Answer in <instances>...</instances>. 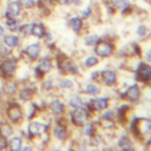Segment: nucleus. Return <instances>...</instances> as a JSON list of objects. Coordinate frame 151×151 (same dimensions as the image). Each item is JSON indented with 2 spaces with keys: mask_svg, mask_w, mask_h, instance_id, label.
Wrapping results in <instances>:
<instances>
[{
  "mask_svg": "<svg viewBox=\"0 0 151 151\" xmlns=\"http://www.w3.org/2000/svg\"><path fill=\"white\" fill-rule=\"evenodd\" d=\"M17 70V59L14 57L5 58L2 64L0 65V73L2 77H12Z\"/></svg>",
  "mask_w": 151,
  "mask_h": 151,
  "instance_id": "1",
  "label": "nucleus"
},
{
  "mask_svg": "<svg viewBox=\"0 0 151 151\" xmlns=\"http://www.w3.org/2000/svg\"><path fill=\"white\" fill-rule=\"evenodd\" d=\"M6 113H7V117L9 118V120L13 123H18L22 118V111L18 104H9L7 106Z\"/></svg>",
  "mask_w": 151,
  "mask_h": 151,
  "instance_id": "2",
  "label": "nucleus"
},
{
  "mask_svg": "<svg viewBox=\"0 0 151 151\" xmlns=\"http://www.w3.org/2000/svg\"><path fill=\"white\" fill-rule=\"evenodd\" d=\"M21 12V4L19 1H9L7 4L6 7V12H5V17L6 19H11V18H17Z\"/></svg>",
  "mask_w": 151,
  "mask_h": 151,
  "instance_id": "3",
  "label": "nucleus"
},
{
  "mask_svg": "<svg viewBox=\"0 0 151 151\" xmlns=\"http://www.w3.org/2000/svg\"><path fill=\"white\" fill-rule=\"evenodd\" d=\"M87 119V111L83 107H77L72 112V122L77 125H84Z\"/></svg>",
  "mask_w": 151,
  "mask_h": 151,
  "instance_id": "4",
  "label": "nucleus"
},
{
  "mask_svg": "<svg viewBox=\"0 0 151 151\" xmlns=\"http://www.w3.org/2000/svg\"><path fill=\"white\" fill-rule=\"evenodd\" d=\"M96 53L99 55V57H109L112 52H113V47L110 42L107 41H100L98 42V45L96 46L94 48Z\"/></svg>",
  "mask_w": 151,
  "mask_h": 151,
  "instance_id": "5",
  "label": "nucleus"
},
{
  "mask_svg": "<svg viewBox=\"0 0 151 151\" xmlns=\"http://www.w3.org/2000/svg\"><path fill=\"white\" fill-rule=\"evenodd\" d=\"M46 131V125L39 122H31L28 124V134L31 137H38Z\"/></svg>",
  "mask_w": 151,
  "mask_h": 151,
  "instance_id": "6",
  "label": "nucleus"
},
{
  "mask_svg": "<svg viewBox=\"0 0 151 151\" xmlns=\"http://www.w3.org/2000/svg\"><path fill=\"white\" fill-rule=\"evenodd\" d=\"M20 39L15 34H4L2 35V44L6 45L8 48H14L19 45Z\"/></svg>",
  "mask_w": 151,
  "mask_h": 151,
  "instance_id": "7",
  "label": "nucleus"
},
{
  "mask_svg": "<svg viewBox=\"0 0 151 151\" xmlns=\"http://www.w3.org/2000/svg\"><path fill=\"white\" fill-rule=\"evenodd\" d=\"M25 54L31 59H37L40 53V45L39 44H31L25 48Z\"/></svg>",
  "mask_w": 151,
  "mask_h": 151,
  "instance_id": "8",
  "label": "nucleus"
},
{
  "mask_svg": "<svg viewBox=\"0 0 151 151\" xmlns=\"http://www.w3.org/2000/svg\"><path fill=\"white\" fill-rule=\"evenodd\" d=\"M29 33H31L32 35L37 37V38H41V37H44V34H45V27H44V25H41V24H39V22L32 24V25L29 26Z\"/></svg>",
  "mask_w": 151,
  "mask_h": 151,
  "instance_id": "9",
  "label": "nucleus"
},
{
  "mask_svg": "<svg viewBox=\"0 0 151 151\" xmlns=\"http://www.w3.org/2000/svg\"><path fill=\"white\" fill-rule=\"evenodd\" d=\"M51 67H52L51 60L48 58H42L39 60L38 65H37V71H39L40 73H46L51 70Z\"/></svg>",
  "mask_w": 151,
  "mask_h": 151,
  "instance_id": "10",
  "label": "nucleus"
},
{
  "mask_svg": "<svg viewBox=\"0 0 151 151\" xmlns=\"http://www.w3.org/2000/svg\"><path fill=\"white\" fill-rule=\"evenodd\" d=\"M138 76L142 80H149L151 79V66L150 65H140L138 70Z\"/></svg>",
  "mask_w": 151,
  "mask_h": 151,
  "instance_id": "11",
  "label": "nucleus"
},
{
  "mask_svg": "<svg viewBox=\"0 0 151 151\" xmlns=\"http://www.w3.org/2000/svg\"><path fill=\"white\" fill-rule=\"evenodd\" d=\"M21 144H22L21 138L18 137V136L12 137V138L7 142V146H8L11 150H13V151H18V150H20V149H21Z\"/></svg>",
  "mask_w": 151,
  "mask_h": 151,
  "instance_id": "12",
  "label": "nucleus"
},
{
  "mask_svg": "<svg viewBox=\"0 0 151 151\" xmlns=\"http://www.w3.org/2000/svg\"><path fill=\"white\" fill-rule=\"evenodd\" d=\"M125 97H126L127 99H130V100H136V99H138V97H139V90H138L137 85L130 86V87L126 90V92H125Z\"/></svg>",
  "mask_w": 151,
  "mask_h": 151,
  "instance_id": "13",
  "label": "nucleus"
},
{
  "mask_svg": "<svg viewBox=\"0 0 151 151\" xmlns=\"http://www.w3.org/2000/svg\"><path fill=\"white\" fill-rule=\"evenodd\" d=\"M103 79H104L106 85H109V86L113 85L114 81H116V73H114V71H111V70L105 71L103 73Z\"/></svg>",
  "mask_w": 151,
  "mask_h": 151,
  "instance_id": "14",
  "label": "nucleus"
},
{
  "mask_svg": "<svg viewBox=\"0 0 151 151\" xmlns=\"http://www.w3.org/2000/svg\"><path fill=\"white\" fill-rule=\"evenodd\" d=\"M50 110L52 113L54 114H59L64 111V104L60 101V100H53L51 104H50Z\"/></svg>",
  "mask_w": 151,
  "mask_h": 151,
  "instance_id": "15",
  "label": "nucleus"
},
{
  "mask_svg": "<svg viewBox=\"0 0 151 151\" xmlns=\"http://www.w3.org/2000/svg\"><path fill=\"white\" fill-rule=\"evenodd\" d=\"M0 134L2 137H5V138H8L9 136L13 134V127L7 123L0 124Z\"/></svg>",
  "mask_w": 151,
  "mask_h": 151,
  "instance_id": "16",
  "label": "nucleus"
},
{
  "mask_svg": "<svg viewBox=\"0 0 151 151\" xmlns=\"http://www.w3.org/2000/svg\"><path fill=\"white\" fill-rule=\"evenodd\" d=\"M92 106H93L94 110H104L107 106V99H105V98H98V99L93 100Z\"/></svg>",
  "mask_w": 151,
  "mask_h": 151,
  "instance_id": "17",
  "label": "nucleus"
},
{
  "mask_svg": "<svg viewBox=\"0 0 151 151\" xmlns=\"http://www.w3.org/2000/svg\"><path fill=\"white\" fill-rule=\"evenodd\" d=\"M66 134H67V132H66L65 126H63V125L55 126V129H54V136H55V138H58V139L61 140V139H65Z\"/></svg>",
  "mask_w": 151,
  "mask_h": 151,
  "instance_id": "18",
  "label": "nucleus"
},
{
  "mask_svg": "<svg viewBox=\"0 0 151 151\" xmlns=\"http://www.w3.org/2000/svg\"><path fill=\"white\" fill-rule=\"evenodd\" d=\"M32 96H33V91H31L29 88H22L20 92H19V98L22 100V101H26V100H28L29 98H32Z\"/></svg>",
  "mask_w": 151,
  "mask_h": 151,
  "instance_id": "19",
  "label": "nucleus"
},
{
  "mask_svg": "<svg viewBox=\"0 0 151 151\" xmlns=\"http://www.w3.org/2000/svg\"><path fill=\"white\" fill-rule=\"evenodd\" d=\"M68 24H70V26L73 28V31L74 32H78L80 28H81V20L79 19V18H71L70 19V21H68Z\"/></svg>",
  "mask_w": 151,
  "mask_h": 151,
  "instance_id": "20",
  "label": "nucleus"
},
{
  "mask_svg": "<svg viewBox=\"0 0 151 151\" xmlns=\"http://www.w3.org/2000/svg\"><path fill=\"white\" fill-rule=\"evenodd\" d=\"M70 105L72 107H83L84 106V100L80 97H73L70 99Z\"/></svg>",
  "mask_w": 151,
  "mask_h": 151,
  "instance_id": "21",
  "label": "nucleus"
},
{
  "mask_svg": "<svg viewBox=\"0 0 151 151\" xmlns=\"http://www.w3.org/2000/svg\"><path fill=\"white\" fill-rule=\"evenodd\" d=\"M85 91H86L88 94H97L98 91H99V88H98L96 85H93V84H86Z\"/></svg>",
  "mask_w": 151,
  "mask_h": 151,
  "instance_id": "22",
  "label": "nucleus"
},
{
  "mask_svg": "<svg viewBox=\"0 0 151 151\" xmlns=\"http://www.w3.org/2000/svg\"><path fill=\"white\" fill-rule=\"evenodd\" d=\"M17 91V85L15 84H5V92L7 94H14V92Z\"/></svg>",
  "mask_w": 151,
  "mask_h": 151,
  "instance_id": "23",
  "label": "nucleus"
},
{
  "mask_svg": "<svg viewBox=\"0 0 151 151\" xmlns=\"http://www.w3.org/2000/svg\"><path fill=\"white\" fill-rule=\"evenodd\" d=\"M97 61H98V59H97L96 57H87V58L85 59L84 64H85V66H87V67H91V66L96 65V64H97Z\"/></svg>",
  "mask_w": 151,
  "mask_h": 151,
  "instance_id": "24",
  "label": "nucleus"
},
{
  "mask_svg": "<svg viewBox=\"0 0 151 151\" xmlns=\"http://www.w3.org/2000/svg\"><path fill=\"white\" fill-rule=\"evenodd\" d=\"M8 55V48L6 47V45L0 44V59H5Z\"/></svg>",
  "mask_w": 151,
  "mask_h": 151,
  "instance_id": "25",
  "label": "nucleus"
},
{
  "mask_svg": "<svg viewBox=\"0 0 151 151\" xmlns=\"http://www.w3.org/2000/svg\"><path fill=\"white\" fill-rule=\"evenodd\" d=\"M59 85H60V87H63V88H71L72 87V81L70 80V79H63L60 83H59Z\"/></svg>",
  "mask_w": 151,
  "mask_h": 151,
  "instance_id": "26",
  "label": "nucleus"
},
{
  "mask_svg": "<svg viewBox=\"0 0 151 151\" xmlns=\"http://www.w3.org/2000/svg\"><path fill=\"white\" fill-rule=\"evenodd\" d=\"M85 42H86L87 45H96V44L98 42V38H97L96 35H91V37L86 38Z\"/></svg>",
  "mask_w": 151,
  "mask_h": 151,
  "instance_id": "27",
  "label": "nucleus"
},
{
  "mask_svg": "<svg viewBox=\"0 0 151 151\" xmlns=\"http://www.w3.org/2000/svg\"><path fill=\"white\" fill-rule=\"evenodd\" d=\"M22 6H25L26 8H31L33 5H34V0H20L19 1Z\"/></svg>",
  "mask_w": 151,
  "mask_h": 151,
  "instance_id": "28",
  "label": "nucleus"
},
{
  "mask_svg": "<svg viewBox=\"0 0 151 151\" xmlns=\"http://www.w3.org/2000/svg\"><path fill=\"white\" fill-rule=\"evenodd\" d=\"M93 131H94L93 125H92V124H86V126H85V129H84L85 134H92V133H93Z\"/></svg>",
  "mask_w": 151,
  "mask_h": 151,
  "instance_id": "29",
  "label": "nucleus"
},
{
  "mask_svg": "<svg viewBox=\"0 0 151 151\" xmlns=\"http://www.w3.org/2000/svg\"><path fill=\"white\" fill-rule=\"evenodd\" d=\"M119 145H120L122 147L126 149V147H130V142H129L127 138H122V139L119 140Z\"/></svg>",
  "mask_w": 151,
  "mask_h": 151,
  "instance_id": "30",
  "label": "nucleus"
},
{
  "mask_svg": "<svg viewBox=\"0 0 151 151\" xmlns=\"http://www.w3.org/2000/svg\"><path fill=\"white\" fill-rule=\"evenodd\" d=\"M5 147H7V139L0 134V150H2Z\"/></svg>",
  "mask_w": 151,
  "mask_h": 151,
  "instance_id": "31",
  "label": "nucleus"
},
{
  "mask_svg": "<svg viewBox=\"0 0 151 151\" xmlns=\"http://www.w3.org/2000/svg\"><path fill=\"white\" fill-rule=\"evenodd\" d=\"M112 2L116 7H123L126 4V0H112Z\"/></svg>",
  "mask_w": 151,
  "mask_h": 151,
  "instance_id": "32",
  "label": "nucleus"
},
{
  "mask_svg": "<svg viewBox=\"0 0 151 151\" xmlns=\"http://www.w3.org/2000/svg\"><path fill=\"white\" fill-rule=\"evenodd\" d=\"M4 33H5V28L0 25V37H2V35H4Z\"/></svg>",
  "mask_w": 151,
  "mask_h": 151,
  "instance_id": "33",
  "label": "nucleus"
},
{
  "mask_svg": "<svg viewBox=\"0 0 151 151\" xmlns=\"http://www.w3.org/2000/svg\"><path fill=\"white\" fill-rule=\"evenodd\" d=\"M90 14V11H88V8H87V11H84L83 12V17H87Z\"/></svg>",
  "mask_w": 151,
  "mask_h": 151,
  "instance_id": "34",
  "label": "nucleus"
},
{
  "mask_svg": "<svg viewBox=\"0 0 151 151\" xmlns=\"http://www.w3.org/2000/svg\"><path fill=\"white\" fill-rule=\"evenodd\" d=\"M21 149H22V150H31L32 147H31V146H24V147H21Z\"/></svg>",
  "mask_w": 151,
  "mask_h": 151,
  "instance_id": "35",
  "label": "nucleus"
},
{
  "mask_svg": "<svg viewBox=\"0 0 151 151\" xmlns=\"http://www.w3.org/2000/svg\"><path fill=\"white\" fill-rule=\"evenodd\" d=\"M1 96H2V92H1V91H0V98H1Z\"/></svg>",
  "mask_w": 151,
  "mask_h": 151,
  "instance_id": "36",
  "label": "nucleus"
}]
</instances>
